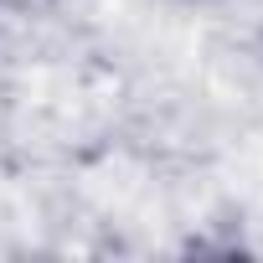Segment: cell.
Wrapping results in <instances>:
<instances>
[]
</instances>
